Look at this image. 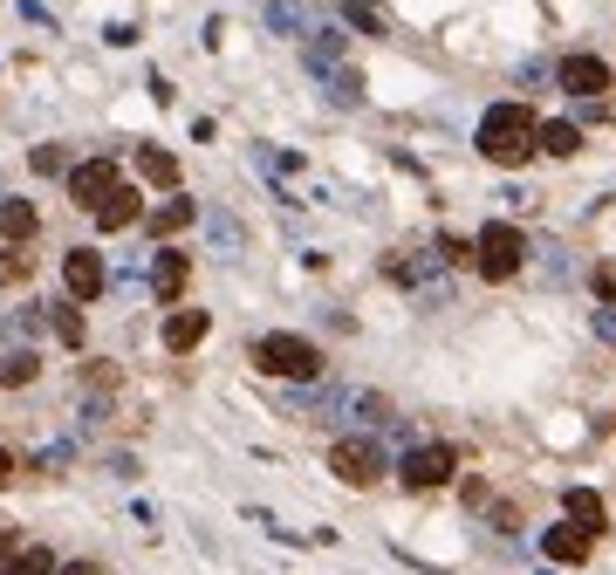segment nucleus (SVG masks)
<instances>
[{
    "label": "nucleus",
    "mask_w": 616,
    "mask_h": 575,
    "mask_svg": "<svg viewBox=\"0 0 616 575\" xmlns=\"http://www.w3.org/2000/svg\"><path fill=\"white\" fill-rule=\"evenodd\" d=\"M397 473H404L411 493H432V486H445L452 473H460V452H452V445H411Z\"/></svg>",
    "instance_id": "5"
},
{
    "label": "nucleus",
    "mask_w": 616,
    "mask_h": 575,
    "mask_svg": "<svg viewBox=\"0 0 616 575\" xmlns=\"http://www.w3.org/2000/svg\"><path fill=\"white\" fill-rule=\"evenodd\" d=\"M138 213H144V199H138L131 185H117V192H110V199L97 205V226H103V233H123V226H131Z\"/></svg>",
    "instance_id": "16"
},
{
    "label": "nucleus",
    "mask_w": 616,
    "mask_h": 575,
    "mask_svg": "<svg viewBox=\"0 0 616 575\" xmlns=\"http://www.w3.org/2000/svg\"><path fill=\"white\" fill-rule=\"evenodd\" d=\"M205 329H213V315H205V309H179L172 322H164V350H172V356L199 350V343H205Z\"/></svg>",
    "instance_id": "12"
},
{
    "label": "nucleus",
    "mask_w": 616,
    "mask_h": 575,
    "mask_svg": "<svg viewBox=\"0 0 616 575\" xmlns=\"http://www.w3.org/2000/svg\"><path fill=\"white\" fill-rule=\"evenodd\" d=\"M534 131H542V123H534V110L527 103H493L486 117H479V158L486 164H527L534 158Z\"/></svg>",
    "instance_id": "1"
},
{
    "label": "nucleus",
    "mask_w": 616,
    "mask_h": 575,
    "mask_svg": "<svg viewBox=\"0 0 616 575\" xmlns=\"http://www.w3.org/2000/svg\"><path fill=\"white\" fill-rule=\"evenodd\" d=\"M34 370H41V356H34V350H8V356H0V391L34 384Z\"/></svg>",
    "instance_id": "22"
},
{
    "label": "nucleus",
    "mask_w": 616,
    "mask_h": 575,
    "mask_svg": "<svg viewBox=\"0 0 616 575\" xmlns=\"http://www.w3.org/2000/svg\"><path fill=\"white\" fill-rule=\"evenodd\" d=\"M110 192H117V164H110V158H82V164H69V199L82 205V213H97Z\"/></svg>",
    "instance_id": "7"
},
{
    "label": "nucleus",
    "mask_w": 616,
    "mask_h": 575,
    "mask_svg": "<svg viewBox=\"0 0 616 575\" xmlns=\"http://www.w3.org/2000/svg\"><path fill=\"white\" fill-rule=\"evenodd\" d=\"M534 151H548V158H575V151H583V123H568V117L542 123V131H534Z\"/></svg>",
    "instance_id": "15"
},
{
    "label": "nucleus",
    "mask_w": 616,
    "mask_h": 575,
    "mask_svg": "<svg viewBox=\"0 0 616 575\" xmlns=\"http://www.w3.org/2000/svg\"><path fill=\"white\" fill-rule=\"evenodd\" d=\"M302 56H309V69H315V75H329V69H343L350 34H343V28H309V34H302Z\"/></svg>",
    "instance_id": "11"
},
{
    "label": "nucleus",
    "mask_w": 616,
    "mask_h": 575,
    "mask_svg": "<svg viewBox=\"0 0 616 575\" xmlns=\"http://www.w3.org/2000/svg\"><path fill=\"white\" fill-rule=\"evenodd\" d=\"M14 548H21V527H14V521H8V514H0V562H8V555H14Z\"/></svg>",
    "instance_id": "31"
},
{
    "label": "nucleus",
    "mask_w": 616,
    "mask_h": 575,
    "mask_svg": "<svg viewBox=\"0 0 616 575\" xmlns=\"http://www.w3.org/2000/svg\"><path fill=\"white\" fill-rule=\"evenodd\" d=\"M254 370H267V377H287V384H315L322 377V350L309 336H287V329H274V336L254 343Z\"/></svg>",
    "instance_id": "2"
},
{
    "label": "nucleus",
    "mask_w": 616,
    "mask_h": 575,
    "mask_svg": "<svg viewBox=\"0 0 616 575\" xmlns=\"http://www.w3.org/2000/svg\"><path fill=\"white\" fill-rule=\"evenodd\" d=\"M473 268H479L486 281H514V274L527 268V240H521V226H514V220L479 226V240H473Z\"/></svg>",
    "instance_id": "3"
},
{
    "label": "nucleus",
    "mask_w": 616,
    "mask_h": 575,
    "mask_svg": "<svg viewBox=\"0 0 616 575\" xmlns=\"http://www.w3.org/2000/svg\"><path fill=\"white\" fill-rule=\"evenodd\" d=\"M542 548H548V562H589V534L583 527H548Z\"/></svg>",
    "instance_id": "19"
},
{
    "label": "nucleus",
    "mask_w": 616,
    "mask_h": 575,
    "mask_svg": "<svg viewBox=\"0 0 616 575\" xmlns=\"http://www.w3.org/2000/svg\"><path fill=\"white\" fill-rule=\"evenodd\" d=\"M138 172H144V179H151L158 192H179V158H172V151L144 144V151H138Z\"/></svg>",
    "instance_id": "18"
},
{
    "label": "nucleus",
    "mask_w": 616,
    "mask_h": 575,
    "mask_svg": "<svg viewBox=\"0 0 616 575\" xmlns=\"http://www.w3.org/2000/svg\"><path fill=\"white\" fill-rule=\"evenodd\" d=\"M596 336H603V343H616V309H596Z\"/></svg>",
    "instance_id": "32"
},
{
    "label": "nucleus",
    "mask_w": 616,
    "mask_h": 575,
    "mask_svg": "<svg viewBox=\"0 0 616 575\" xmlns=\"http://www.w3.org/2000/svg\"><path fill=\"white\" fill-rule=\"evenodd\" d=\"M21 274H28V261H21V254H8V261H0V281H21Z\"/></svg>",
    "instance_id": "33"
},
{
    "label": "nucleus",
    "mask_w": 616,
    "mask_h": 575,
    "mask_svg": "<svg viewBox=\"0 0 616 575\" xmlns=\"http://www.w3.org/2000/svg\"><path fill=\"white\" fill-rule=\"evenodd\" d=\"M343 411H356L363 425H391V397H377V391H350Z\"/></svg>",
    "instance_id": "25"
},
{
    "label": "nucleus",
    "mask_w": 616,
    "mask_h": 575,
    "mask_svg": "<svg viewBox=\"0 0 616 575\" xmlns=\"http://www.w3.org/2000/svg\"><path fill=\"white\" fill-rule=\"evenodd\" d=\"M562 514H568V527H583L589 542H596V534L609 527V514H603V501H596L589 486H568V493H562Z\"/></svg>",
    "instance_id": "13"
},
{
    "label": "nucleus",
    "mask_w": 616,
    "mask_h": 575,
    "mask_svg": "<svg viewBox=\"0 0 616 575\" xmlns=\"http://www.w3.org/2000/svg\"><path fill=\"white\" fill-rule=\"evenodd\" d=\"M192 220H199V205H192V199H164L158 213H151V233H158V240H172V233H185Z\"/></svg>",
    "instance_id": "20"
},
{
    "label": "nucleus",
    "mask_w": 616,
    "mask_h": 575,
    "mask_svg": "<svg viewBox=\"0 0 616 575\" xmlns=\"http://www.w3.org/2000/svg\"><path fill=\"white\" fill-rule=\"evenodd\" d=\"M49 329H55V336H62V343L75 350V343H82V302H69V309H55V315H49Z\"/></svg>",
    "instance_id": "26"
},
{
    "label": "nucleus",
    "mask_w": 616,
    "mask_h": 575,
    "mask_svg": "<svg viewBox=\"0 0 616 575\" xmlns=\"http://www.w3.org/2000/svg\"><path fill=\"white\" fill-rule=\"evenodd\" d=\"M8 480H14V452H8V445H0V486H8Z\"/></svg>",
    "instance_id": "34"
},
{
    "label": "nucleus",
    "mask_w": 616,
    "mask_h": 575,
    "mask_svg": "<svg viewBox=\"0 0 616 575\" xmlns=\"http://www.w3.org/2000/svg\"><path fill=\"white\" fill-rule=\"evenodd\" d=\"M199 233H205V246H213L220 261H240L246 254V226L226 213V205H199Z\"/></svg>",
    "instance_id": "8"
},
{
    "label": "nucleus",
    "mask_w": 616,
    "mask_h": 575,
    "mask_svg": "<svg viewBox=\"0 0 616 575\" xmlns=\"http://www.w3.org/2000/svg\"><path fill=\"white\" fill-rule=\"evenodd\" d=\"M34 172H69V151L62 144H41L34 151Z\"/></svg>",
    "instance_id": "28"
},
{
    "label": "nucleus",
    "mask_w": 616,
    "mask_h": 575,
    "mask_svg": "<svg viewBox=\"0 0 616 575\" xmlns=\"http://www.w3.org/2000/svg\"><path fill=\"white\" fill-rule=\"evenodd\" d=\"M34 233H41V213H34V199H0V240L28 246Z\"/></svg>",
    "instance_id": "14"
},
{
    "label": "nucleus",
    "mask_w": 616,
    "mask_h": 575,
    "mask_svg": "<svg viewBox=\"0 0 616 575\" xmlns=\"http://www.w3.org/2000/svg\"><path fill=\"white\" fill-rule=\"evenodd\" d=\"M555 75H562L568 97H603V90H609V62H603V56H568Z\"/></svg>",
    "instance_id": "10"
},
{
    "label": "nucleus",
    "mask_w": 616,
    "mask_h": 575,
    "mask_svg": "<svg viewBox=\"0 0 616 575\" xmlns=\"http://www.w3.org/2000/svg\"><path fill=\"white\" fill-rule=\"evenodd\" d=\"M55 575H97V562H69V568H55Z\"/></svg>",
    "instance_id": "35"
},
{
    "label": "nucleus",
    "mask_w": 616,
    "mask_h": 575,
    "mask_svg": "<svg viewBox=\"0 0 616 575\" xmlns=\"http://www.w3.org/2000/svg\"><path fill=\"white\" fill-rule=\"evenodd\" d=\"M0 575H55V555L49 548H14L8 562H0Z\"/></svg>",
    "instance_id": "23"
},
{
    "label": "nucleus",
    "mask_w": 616,
    "mask_h": 575,
    "mask_svg": "<svg viewBox=\"0 0 616 575\" xmlns=\"http://www.w3.org/2000/svg\"><path fill=\"white\" fill-rule=\"evenodd\" d=\"M329 466H336L343 486H377V480H384V445H370V438H336V445H329Z\"/></svg>",
    "instance_id": "4"
},
{
    "label": "nucleus",
    "mask_w": 616,
    "mask_h": 575,
    "mask_svg": "<svg viewBox=\"0 0 616 575\" xmlns=\"http://www.w3.org/2000/svg\"><path fill=\"white\" fill-rule=\"evenodd\" d=\"M596 295H603V309H616V268H609V261L596 268Z\"/></svg>",
    "instance_id": "30"
},
{
    "label": "nucleus",
    "mask_w": 616,
    "mask_h": 575,
    "mask_svg": "<svg viewBox=\"0 0 616 575\" xmlns=\"http://www.w3.org/2000/svg\"><path fill=\"white\" fill-rule=\"evenodd\" d=\"M438 261H473V240H460V233H445V240H438Z\"/></svg>",
    "instance_id": "29"
},
{
    "label": "nucleus",
    "mask_w": 616,
    "mask_h": 575,
    "mask_svg": "<svg viewBox=\"0 0 616 575\" xmlns=\"http://www.w3.org/2000/svg\"><path fill=\"white\" fill-rule=\"evenodd\" d=\"M329 103H336V110H356V103H363V75H356V69H329Z\"/></svg>",
    "instance_id": "24"
},
{
    "label": "nucleus",
    "mask_w": 616,
    "mask_h": 575,
    "mask_svg": "<svg viewBox=\"0 0 616 575\" xmlns=\"http://www.w3.org/2000/svg\"><path fill=\"white\" fill-rule=\"evenodd\" d=\"M62 281H69V302H97L110 288V268H103L97 246H69V254H62Z\"/></svg>",
    "instance_id": "6"
},
{
    "label": "nucleus",
    "mask_w": 616,
    "mask_h": 575,
    "mask_svg": "<svg viewBox=\"0 0 616 575\" xmlns=\"http://www.w3.org/2000/svg\"><path fill=\"white\" fill-rule=\"evenodd\" d=\"M0 199H8V192H0Z\"/></svg>",
    "instance_id": "36"
},
{
    "label": "nucleus",
    "mask_w": 616,
    "mask_h": 575,
    "mask_svg": "<svg viewBox=\"0 0 616 575\" xmlns=\"http://www.w3.org/2000/svg\"><path fill=\"white\" fill-rule=\"evenodd\" d=\"M568 274H575V268H568V246H542V281H548V288H562Z\"/></svg>",
    "instance_id": "27"
},
{
    "label": "nucleus",
    "mask_w": 616,
    "mask_h": 575,
    "mask_svg": "<svg viewBox=\"0 0 616 575\" xmlns=\"http://www.w3.org/2000/svg\"><path fill=\"white\" fill-rule=\"evenodd\" d=\"M343 21L356 34H391V14H384V0H343Z\"/></svg>",
    "instance_id": "21"
},
{
    "label": "nucleus",
    "mask_w": 616,
    "mask_h": 575,
    "mask_svg": "<svg viewBox=\"0 0 616 575\" xmlns=\"http://www.w3.org/2000/svg\"><path fill=\"white\" fill-rule=\"evenodd\" d=\"M267 34L302 41L309 34V8H302V0H267Z\"/></svg>",
    "instance_id": "17"
},
{
    "label": "nucleus",
    "mask_w": 616,
    "mask_h": 575,
    "mask_svg": "<svg viewBox=\"0 0 616 575\" xmlns=\"http://www.w3.org/2000/svg\"><path fill=\"white\" fill-rule=\"evenodd\" d=\"M144 281H151V295H158V302H179V295H185V281H192V254H179V246H158Z\"/></svg>",
    "instance_id": "9"
}]
</instances>
